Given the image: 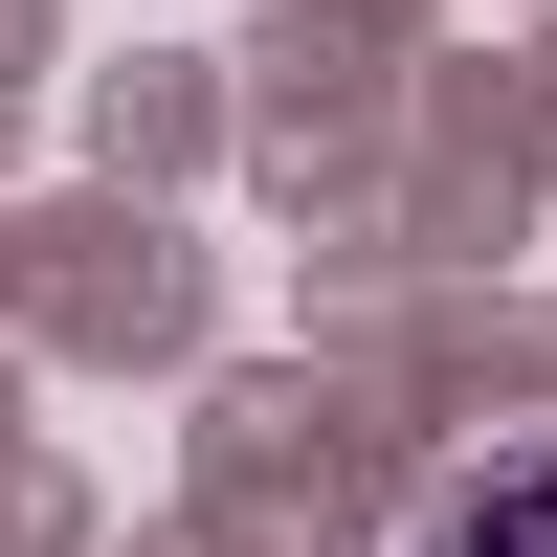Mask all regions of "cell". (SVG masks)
<instances>
[{"label":"cell","mask_w":557,"mask_h":557,"mask_svg":"<svg viewBox=\"0 0 557 557\" xmlns=\"http://www.w3.org/2000/svg\"><path fill=\"white\" fill-rule=\"evenodd\" d=\"M424 557H557V469H469L424 513Z\"/></svg>","instance_id":"cell-1"}]
</instances>
